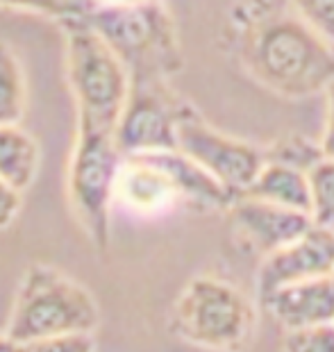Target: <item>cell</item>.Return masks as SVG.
Listing matches in <instances>:
<instances>
[{"label": "cell", "mask_w": 334, "mask_h": 352, "mask_svg": "<svg viewBox=\"0 0 334 352\" xmlns=\"http://www.w3.org/2000/svg\"><path fill=\"white\" fill-rule=\"evenodd\" d=\"M230 28L246 73L282 98L323 94L334 78V41L307 25L287 3L236 0Z\"/></svg>", "instance_id": "6da1fadb"}, {"label": "cell", "mask_w": 334, "mask_h": 352, "mask_svg": "<svg viewBox=\"0 0 334 352\" xmlns=\"http://www.w3.org/2000/svg\"><path fill=\"white\" fill-rule=\"evenodd\" d=\"M85 19L123 62L130 80H170L182 71L180 36L162 0L91 5Z\"/></svg>", "instance_id": "7a4b0ae2"}, {"label": "cell", "mask_w": 334, "mask_h": 352, "mask_svg": "<svg viewBox=\"0 0 334 352\" xmlns=\"http://www.w3.org/2000/svg\"><path fill=\"white\" fill-rule=\"evenodd\" d=\"M100 311L93 296L48 264H32L19 284L7 336L16 343L57 334H91Z\"/></svg>", "instance_id": "3957f363"}, {"label": "cell", "mask_w": 334, "mask_h": 352, "mask_svg": "<svg viewBox=\"0 0 334 352\" xmlns=\"http://www.w3.org/2000/svg\"><path fill=\"white\" fill-rule=\"evenodd\" d=\"M66 43V76L76 98L78 123L114 132L130 94V73L85 16L59 21Z\"/></svg>", "instance_id": "277c9868"}, {"label": "cell", "mask_w": 334, "mask_h": 352, "mask_svg": "<svg viewBox=\"0 0 334 352\" xmlns=\"http://www.w3.org/2000/svg\"><path fill=\"white\" fill-rule=\"evenodd\" d=\"M255 307L232 284L219 277H196L173 309V332L191 346L239 352L255 332Z\"/></svg>", "instance_id": "5b68a950"}, {"label": "cell", "mask_w": 334, "mask_h": 352, "mask_svg": "<svg viewBox=\"0 0 334 352\" xmlns=\"http://www.w3.org/2000/svg\"><path fill=\"white\" fill-rule=\"evenodd\" d=\"M121 162L111 132L78 123L66 186L73 216L98 250L109 245V214Z\"/></svg>", "instance_id": "8992f818"}, {"label": "cell", "mask_w": 334, "mask_h": 352, "mask_svg": "<svg viewBox=\"0 0 334 352\" xmlns=\"http://www.w3.org/2000/svg\"><path fill=\"white\" fill-rule=\"evenodd\" d=\"M187 100L168 80H130V94L114 125V144L123 157L175 151L177 118Z\"/></svg>", "instance_id": "52a82bcc"}, {"label": "cell", "mask_w": 334, "mask_h": 352, "mask_svg": "<svg viewBox=\"0 0 334 352\" xmlns=\"http://www.w3.org/2000/svg\"><path fill=\"white\" fill-rule=\"evenodd\" d=\"M177 151L200 164L232 196H239L264 164V148L221 132L187 102L177 118Z\"/></svg>", "instance_id": "ba28073f"}, {"label": "cell", "mask_w": 334, "mask_h": 352, "mask_svg": "<svg viewBox=\"0 0 334 352\" xmlns=\"http://www.w3.org/2000/svg\"><path fill=\"white\" fill-rule=\"evenodd\" d=\"M328 275H334V232L311 226L296 241L264 254L257 273V294L264 298L285 284Z\"/></svg>", "instance_id": "9c48e42d"}, {"label": "cell", "mask_w": 334, "mask_h": 352, "mask_svg": "<svg viewBox=\"0 0 334 352\" xmlns=\"http://www.w3.org/2000/svg\"><path fill=\"white\" fill-rule=\"evenodd\" d=\"M225 212L234 236L262 257L296 241L311 228L309 214L271 205L250 196H236Z\"/></svg>", "instance_id": "30bf717a"}, {"label": "cell", "mask_w": 334, "mask_h": 352, "mask_svg": "<svg viewBox=\"0 0 334 352\" xmlns=\"http://www.w3.org/2000/svg\"><path fill=\"white\" fill-rule=\"evenodd\" d=\"M114 202L141 216H157L182 205V198L173 179L151 155H130L118 166Z\"/></svg>", "instance_id": "8fae6325"}, {"label": "cell", "mask_w": 334, "mask_h": 352, "mask_svg": "<svg viewBox=\"0 0 334 352\" xmlns=\"http://www.w3.org/2000/svg\"><path fill=\"white\" fill-rule=\"evenodd\" d=\"M271 316L285 329L325 325L334 320V275L291 282L262 298Z\"/></svg>", "instance_id": "7c38bea8"}, {"label": "cell", "mask_w": 334, "mask_h": 352, "mask_svg": "<svg viewBox=\"0 0 334 352\" xmlns=\"http://www.w3.org/2000/svg\"><path fill=\"white\" fill-rule=\"evenodd\" d=\"M239 196H250L271 205L296 209V212L309 214V184L307 173L298 168L285 166V164L264 160L262 168L257 170L255 179L248 189Z\"/></svg>", "instance_id": "4fadbf2b"}, {"label": "cell", "mask_w": 334, "mask_h": 352, "mask_svg": "<svg viewBox=\"0 0 334 352\" xmlns=\"http://www.w3.org/2000/svg\"><path fill=\"white\" fill-rule=\"evenodd\" d=\"M39 144L21 123L0 125V177L23 193L39 173Z\"/></svg>", "instance_id": "5bb4252c"}, {"label": "cell", "mask_w": 334, "mask_h": 352, "mask_svg": "<svg viewBox=\"0 0 334 352\" xmlns=\"http://www.w3.org/2000/svg\"><path fill=\"white\" fill-rule=\"evenodd\" d=\"M27 87L23 64L10 43L0 41V125L21 123L25 114Z\"/></svg>", "instance_id": "9a60e30c"}, {"label": "cell", "mask_w": 334, "mask_h": 352, "mask_svg": "<svg viewBox=\"0 0 334 352\" xmlns=\"http://www.w3.org/2000/svg\"><path fill=\"white\" fill-rule=\"evenodd\" d=\"M311 226L334 232V157H323L307 170Z\"/></svg>", "instance_id": "2e32d148"}, {"label": "cell", "mask_w": 334, "mask_h": 352, "mask_svg": "<svg viewBox=\"0 0 334 352\" xmlns=\"http://www.w3.org/2000/svg\"><path fill=\"white\" fill-rule=\"evenodd\" d=\"M323 151L318 139H311L307 134H285V137L276 139L273 144L264 146V160L285 164V166L298 168L307 173L323 160Z\"/></svg>", "instance_id": "e0dca14e"}, {"label": "cell", "mask_w": 334, "mask_h": 352, "mask_svg": "<svg viewBox=\"0 0 334 352\" xmlns=\"http://www.w3.org/2000/svg\"><path fill=\"white\" fill-rule=\"evenodd\" d=\"M285 352H334V323L285 329Z\"/></svg>", "instance_id": "ac0fdd59"}, {"label": "cell", "mask_w": 334, "mask_h": 352, "mask_svg": "<svg viewBox=\"0 0 334 352\" xmlns=\"http://www.w3.org/2000/svg\"><path fill=\"white\" fill-rule=\"evenodd\" d=\"M298 16L321 32L325 39L334 41V0H285Z\"/></svg>", "instance_id": "d6986e66"}, {"label": "cell", "mask_w": 334, "mask_h": 352, "mask_svg": "<svg viewBox=\"0 0 334 352\" xmlns=\"http://www.w3.org/2000/svg\"><path fill=\"white\" fill-rule=\"evenodd\" d=\"M0 7L41 14V16H50L55 21L85 16V14L89 12L87 7L73 3V0H0Z\"/></svg>", "instance_id": "ffe728a7"}, {"label": "cell", "mask_w": 334, "mask_h": 352, "mask_svg": "<svg viewBox=\"0 0 334 352\" xmlns=\"http://www.w3.org/2000/svg\"><path fill=\"white\" fill-rule=\"evenodd\" d=\"M21 352H93L91 334H57L21 343Z\"/></svg>", "instance_id": "44dd1931"}, {"label": "cell", "mask_w": 334, "mask_h": 352, "mask_svg": "<svg viewBox=\"0 0 334 352\" xmlns=\"http://www.w3.org/2000/svg\"><path fill=\"white\" fill-rule=\"evenodd\" d=\"M323 98H325V125L318 144H321V151L325 157H334V78L325 85Z\"/></svg>", "instance_id": "7402d4cb"}, {"label": "cell", "mask_w": 334, "mask_h": 352, "mask_svg": "<svg viewBox=\"0 0 334 352\" xmlns=\"http://www.w3.org/2000/svg\"><path fill=\"white\" fill-rule=\"evenodd\" d=\"M21 212V191L0 177V230L10 228Z\"/></svg>", "instance_id": "603a6c76"}, {"label": "cell", "mask_w": 334, "mask_h": 352, "mask_svg": "<svg viewBox=\"0 0 334 352\" xmlns=\"http://www.w3.org/2000/svg\"><path fill=\"white\" fill-rule=\"evenodd\" d=\"M0 352H21V343L10 339L7 334H0Z\"/></svg>", "instance_id": "cb8c5ba5"}, {"label": "cell", "mask_w": 334, "mask_h": 352, "mask_svg": "<svg viewBox=\"0 0 334 352\" xmlns=\"http://www.w3.org/2000/svg\"><path fill=\"white\" fill-rule=\"evenodd\" d=\"M73 3H78V5L87 7V10H89V7H91V0H73Z\"/></svg>", "instance_id": "d4e9b609"}, {"label": "cell", "mask_w": 334, "mask_h": 352, "mask_svg": "<svg viewBox=\"0 0 334 352\" xmlns=\"http://www.w3.org/2000/svg\"><path fill=\"white\" fill-rule=\"evenodd\" d=\"M332 323H334V320H332Z\"/></svg>", "instance_id": "484cf974"}]
</instances>
